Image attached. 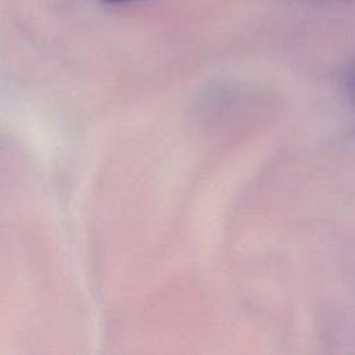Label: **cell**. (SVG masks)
<instances>
[{"label": "cell", "mask_w": 355, "mask_h": 355, "mask_svg": "<svg viewBox=\"0 0 355 355\" xmlns=\"http://www.w3.org/2000/svg\"><path fill=\"white\" fill-rule=\"evenodd\" d=\"M345 86H347V92H348L351 101L355 104V65L349 69V72L347 75Z\"/></svg>", "instance_id": "6da1fadb"}, {"label": "cell", "mask_w": 355, "mask_h": 355, "mask_svg": "<svg viewBox=\"0 0 355 355\" xmlns=\"http://www.w3.org/2000/svg\"><path fill=\"white\" fill-rule=\"evenodd\" d=\"M107 3H128V1H137V0H104Z\"/></svg>", "instance_id": "7a4b0ae2"}]
</instances>
